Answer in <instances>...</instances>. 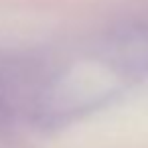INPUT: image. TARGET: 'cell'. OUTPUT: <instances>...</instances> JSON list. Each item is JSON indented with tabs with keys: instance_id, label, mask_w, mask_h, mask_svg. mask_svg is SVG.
<instances>
[{
	"instance_id": "cell-1",
	"label": "cell",
	"mask_w": 148,
	"mask_h": 148,
	"mask_svg": "<svg viewBox=\"0 0 148 148\" xmlns=\"http://www.w3.org/2000/svg\"><path fill=\"white\" fill-rule=\"evenodd\" d=\"M33 87L29 69L14 63H0V124L8 122L29 101Z\"/></svg>"
}]
</instances>
